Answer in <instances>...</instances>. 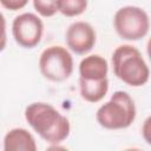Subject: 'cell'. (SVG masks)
<instances>
[{"mask_svg": "<svg viewBox=\"0 0 151 151\" xmlns=\"http://www.w3.org/2000/svg\"><path fill=\"white\" fill-rule=\"evenodd\" d=\"M29 126L47 143L58 144L65 140L71 131L70 120L54 106L47 103H32L25 110Z\"/></svg>", "mask_w": 151, "mask_h": 151, "instance_id": "cell-1", "label": "cell"}, {"mask_svg": "<svg viewBox=\"0 0 151 151\" xmlns=\"http://www.w3.org/2000/svg\"><path fill=\"white\" fill-rule=\"evenodd\" d=\"M114 76L132 87L145 85L150 78V70L140 51L132 45H120L112 53Z\"/></svg>", "mask_w": 151, "mask_h": 151, "instance_id": "cell-2", "label": "cell"}, {"mask_svg": "<svg viewBox=\"0 0 151 151\" xmlns=\"http://www.w3.org/2000/svg\"><path fill=\"white\" fill-rule=\"evenodd\" d=\"M137 110L131 96L125 91H116L110 100L97 110L96 119L104 129L122 130L134 122Z\"/></svg>", "mask_w": 151, "mask_h": 151, "instance_id": "cell-3", "label": "cell"}, {"mask_svg": "<svg viewBox=\"0 0 151 151\" xmlns=\"http://www.w3.org/2000/svg\"><path fill=\"white\" fill-rule=\"evenodd\" d=\"M117 34L125 40H140L149 33L150 20L147 13L137 6H124L119 8L113 18Z\"/></svg>", "mask_w": 151, "mask_h": 151, "instance_id": "cell-4", "label": "cell"}, {"mask_svg": "<svg viewBox=\"0 0 151 151\" xmlns=\"http://www.w3.org/2000/svg\"><path fill=\"white\" fill-rule=\"evenodd\" d=\"M39 70L51 81H64L73 72V58L65 47L50 46L40 54Z\"/></svg>", "mask_w": 151, "mask_h": 151, "instance_id": "cell-5", "label": "cell"}, {"mask_svg": "<svg viewBox=\"0 0 151 151\" xmlns=\"http://www.w3.org/2000/svg\"><path fill=\"white\" fill-rule=\"evenodd\" d=\"M44 24L34 13H22L12 22V34L15 42L24 48L35 47L42 37Z\"/></svg>", "mask_w": 151, "mask_h": 151, "instance_id": "cell-6", "label": "cell"}, {"mask_svg": "<svg viewBox=\"0 0 151 151\" xmlns=\"http://www.w3.org/2000/svg\"><path fill=\"white\" fill-rule=\"evenodd\" d=\"M65 40L67 47L76 54H86L96 44V31L86 21H76L68 26Z\"/></svg>", "mask_w": 151, "mask_h": 151, "instance_id": "cell-7", "label": "cell"}, {"mask_svg": "<svg viewBox=\"0 0 151 151\" xmlns=\"http://www.w3.org/2000/svg\"><path fill=\"white\" fill-rule=\"evenodd\" d=\"M109 64L106 59L99 54L85 57L79 64V79L101 80L107 78Z\"/></svg>", "mask_w": 151, "mask_h": 151, "instance_id": "cell-8", "label": "cell"}, {"mask_svg": "<svg viewBox=\"0 0 151 151\" xmlns=\"http://www.w3.org/2000/svg\"><path fill=\"white\" fill-rule=\"evenodd\" d=\"M5 151H35V139L26 129L15 127L9 130L4 137Z\"/></svg>", "mask_w": 151, "mask_h": 151, "instance_id": "cell-9", "label": "cell"}, {"mask_svg": "<svg viewBox=\"0 0 151 151\" xmlns=\"http://www.w3.org/2000/svg\"><path fill=\"white\" fill-rule=\"evenodd\" d=\"M79 88L80 96L84 100L88 103H98L100 101L109 91V79L101 80H85L79 79Z\"/></svg>", "mask_w": 151, "mask_h": 151, "instance_id": "cell-10", "label": "cell"}, {"mask_svg": "<svg viewBox=\"0 0 151 151\" xmlns=\"http://www.w3.org/2000/svg\"><path fill=\"white\" fill-rule=\"evenodd\" d=\"M87 8V0H58V12L72 18L83 14Z\"/></svg>", "mask_w": 151, "mask_h": 151, "instance_id": "cell-11", "label": "cell"}, {"mask_svg": "<svg viewBox=\"0 0 151 151\" xmlns=\"http://www.w3.org/2000/svg\"><path fill=\"white\" fill-rule=\"evenodd\" d=\"M34 9L45 18L53 17L58 12V0H33Z\"/></svg>", "mask_w": 151, "mask_h": 151, "instance_id": "cell-12", "label": "cell"}, {"mask_svg": "<svg viewBox=\"0 0 151 151\" xmlns=\"http://www.w3.org/2000/svg\"><path fill=\"white\" fill-rule=\"evenodd\" d=\"M28 0H0L2 7L9 11H19L27 5Z\"/></svg>", "mask_w": 151, "mask_h": 151, "instance_id": "cell-13", "label": "cell"}, {"mask_svg": "<svg viewBox=\"0 0 151 151\" xmlns=\"http://www.w3.org/2000/svg\"><path fill=\"white\" fill-rule=\"evenodd\" d=\"M7 42V34H6V20L4 14L0 12V52L5 50Z\"/></svg>", "mask_w": 151, "mask_h": 151, "instance_id": "cell-14", "label": "cell"}, {"mask_svg": "<svg viewBox=\"0 0 151 151\" xmlns=\"http://www.w3.org/2000/svg\"><path fill=\"white\" fill-rule=\"evenodd\" d=\"M149 122H150V118H147L146 120H145V124H144V127H143V134H144V138H145V140H146V143H150V138H149V136H147V133H149V130L146 129V125L149 124Z\"/></svg>", "mask_w": 151, "mask_h": 151, "instance_id": "cell-15", "label": "cell"}]
</instances>
